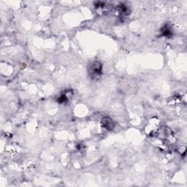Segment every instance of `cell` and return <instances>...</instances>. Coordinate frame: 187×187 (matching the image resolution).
<instances>
[{
	"label": "cell",
	"instance_id": "7a4b0ae2",
	"mask_svg": "<svg viewBox=\"0 0 187 187\" xmlns=\"http://www.w3.org/2000/svg\"><path fill=\"white\" fill-rule=\"evenodd\" d=\"M102 124L107 129H112V128L113 127V123L112 122V120L108 118H104L103 121H102Z\"/></svg>",
	"mask_w": 187,
	"mask_h": 187
},
{
	"label": "cell",
	"instance_id": "6da1fadb",
	"mask_svg": "<svg viewBox=\"0 0 187 187\" xmlns=\"http://www.w3.org/2000/svg\"><path fill=\"white\" fill-rule=\"evenodd\" d=\"M91 70H92V73L94 75H100L102 72V67L99 62H94L92 65Z\"/></svg>",
	"mask_w": 187,
	"mask_h": 187
}]
</instances>
